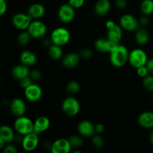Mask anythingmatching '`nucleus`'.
I'll return each mask as SVG.
<instances>
[{
  "label": "nucleus",
  "mask_w": 153,
  "mask_h": 153,
  "mask_svg": "<svg viewBox=\"0 0 153 153\" xmlns=\"http://www.w3.org/2000/svg\"><path fill=\"white\" fill-rule=\"evenodd\" d=\"M110 62L114 67H122L128 62L129 51L123 45L118 43L110 52Z\"/></svg>",
  "instance_id": "obj_1"
},
{
  "label": "nucleus",
  "mask_w": 153,
  "mask_h": 153,
  "mask_svg": "<svg viewBox=\"0 0 153 153\" xmlns=\"http://www.w3.org/2000/svg\"><path fill=\"white\" fill-rule=\"evenodd\" d=\"M13 127L18 134L24 136L34 131V122L28 117L21 116L15 120Z\"/></svg>",
  "instance_id": "obj_2"
},
{
  "label": "nucleus",
  "mask_w": 153,
  "mask_h": 153,
  "mask_svg": "<svg viewBox=\"0 0 153 153\" xmlns=\"http://www.w3.org/2000/svg\"><path fill=\"white\" fill-rule=\"evenodd\" d=\"M70 33L67 28L64 27H58L55 28L51 34L50 39L53 44L58 46H65L70 40Z\"/></svg>",
  "instance_id": "obj_3"
},
{
  "label": "nucleus",
  "mask_w": 153,
  "mask_h": 153,
  "mask_svg": "<svg viewBox=\"0 0 153 153\" xmlns=\"http://www.w3.org/2000/svg\"><path fill=\"white\" fill-rule=\"evenodd\" d=\"M148 61V57L144 50L141 49H134L129 52L128 62L134 68H138L146 65Z\"/></svg>",
  "instance_id": "obj_4"
},
{
  "label": "nucleus",
  "mask_w": 153,
  "mask_h": 153,
  "mask_svg": "<svg viewBox=\"0 0 153 153\" xmlns=\"http://www.w3.org/2000/svg\"><path fill=\"white\" fill-rule=\"evenodd\" d=\"M63 112L67 116L74 117L80 111V103L73 97H69L64 99L61 105Z\"/></svg>",
  "instance_id": "obj_5"
},
{
  "label": "nucleus",
  "mask_w": 153,
  "mask_h": 153,
  "mask_svg": "<svg viewBox=\"0 0 153 153\" xmlns=\"http://www.w3.org/2000/svg\"><path fill=\"white\" fill-rule=\"evenodd\" d=\"M27 31L33 38H41L46 35L47 27L44 22L39 19H34L31 21Z\"/></svg>",
  "instance_id": "obj_6"
},
{
  "label": "nucleus",
  "mask_w": 153,
  "mask_h": 153,
  "mask_svg": "<svg viewBox=\"0 0 153 153\" xmlns=\"http://www.w3.org/2000/svg\"><path fill=\"white\" fill-rule=\"evenodd\" d=\"M75 8L70 4H64L58 10V17L64 23H70L75 17Z\"/></svg>",
  "instance_id": "obj_7"
},
{
  "label": "nucleus",
  "mask_w": 153,
  "mask_h": 153,
  "mask_svg": "<svg viewBox=\"0 0 153 153\" xmlns=\"http://www.w3.org/2000/svg\"><path fill=\"white\" fill-rule=\"evenodd\" d=\"M32 19L28 13H17L13 15L12 18V23L15 28L21 31H25L28 29V26L31 24Z\"/></svg>",
  "instance_id": "obj_8"
},
{
  "label": "nucleus",
  "mask_w": 153,
  "mask_h": 153,
  "mask_svg": "<svg viewBox=\"0 0 153 153\" xmlns=\"http://www.w3.org/2000/svg\"><path fill=\"white\" fill-rule=\"evenodd\" d=\"M139 25V21L135 16L129 13L123 14L120 19V25L121 28L128 31H136L138 28Z\"/></svg>",
  "instance_id": "obj_9"
},
{
  "label": "nucleus",
  "mask_w": 153,
  "mask_h": 153,
  "mask_svg": "<svg viewBox=\"0 0 153 153\" xmlns=\"http://www.w3.org/2000/svg\"><path fill=\"white\" fill-rule=\"evenodd\" d=\"M24 92H25V97L26 100L31 102L39 101L43 96L42 88L38 85L34 83L24 89Z\"/></svg>",
  "instance_id": "obj_10"
},
{
  "label": "nucleus",
  "mask_w": 153,
  "mask_h": 153,
  "mask_svg": "<svg viewBox=\"0 0 153 153\" xmlns=\"http://www.w3.org/2000/svg\"><path fill=\"white\" fill-rule=\"evenodd\" d=\"M39 144L38 134L34 132L29 133L23 136L22 139V146L27 152H32L37 149Z\"/></svg>",
  "instance_id": "obj_11"
},
{
  "label": "nucleus",
  "mask_w": 153,
  "mask_h": 153,
  "mask_svg": "<svg viewBox=\"0 0 153 153\" xmlns=\"http://www.w3.org/2000/svg\"><path fill=\"white\" fill-rule=\"evenodd\" d=\"M10 110L12 114L16 117L24 116L26 112V105L20 98H15L10 102Z\"/></svg>",
  "instance_id": "obj_12"
},
{
  "label": "nucleus",
  "mask_w": 153,
  "mask_h": 153,
  "mask_svg": "<svg viewBox=\"0 0 153 153\" xmlns=\"http://www.w3.org/2000/svg\"><path fill=\"white\" fill-rule=\"evenodd\" d=\"M72 147L68 139L59 138L54 141L51 146V152L52 153H68Z\"/></svg>",
  "instance_id": "obj_13"
},
{
  "label": "nucleus",
  "mask_w": 153,
  "mask_h": 153,
  "mask_svg": "<svg viewBox=\"0 0 153 153\" xmlns=\"http://www.w3.org/2000/svg\"><path fill=\"white\" fill-rule=\"evenodd\" d=\"M78 131L82 137H93L96 133L95 126L89 120H82L78 125Z\"/></svg>",
  "instance_id": "obj_14"
},
{
  "label": "nucleus",
  "mask_w": 153,
  "mask_h": 153,
  "mask_svg": "<svg viewBox=\"0 0 153 153\" xmlns=\"http://www.w3.org/2000/svg\"><path fill=\"white\" fill-rule=\"evenodd\" d=\"M118 43H114L110 40L106 38H99L95 42V48L97 51L101 53L110 52Z\"/></svg>",
  "instance_id": "obj_15"
},
{
  "label": "nucleus",
  "mask_w": 153,
  "mask_h": 153,
  "mask_svg": "<svg viewBox=\"0 0 153 153\" xmlns=\"http://www.w3.org/2000/svg\"><path fill=\"white\" fill-rule=\"evenodd\" d=\"M50 126V120L47 117L40 116L37 117L34 122V131L39 134L47 131Z\"/></svg>",
  "instance_id": "obj_16"
},
{
  "label": "nucleus",
  "mask_w": 153,
  "mask_h": 153,
  "mask_svg": "<svg viewBox=\"0 0 153 153\" xmlns=\"http://www.w3.org/2000/svg\"><path fill=\"white\" fill-rule=\"evenodd\" d=\"M29 67L24 64H18L13 67L11 70V76L16 80L19 81L27 76H30Z\"/></svg>",
  "instance_id": "obj_17"
},
{
  "label": "nucleus",
  "mask_w": 153,
  "mask_h": 153,
  "mask_svg": "<svg viewBox=\"0 0 153 153\" xmlns=\"http://www.w3.org/2000/svg\"><path fill=\"white\" fill-rule=\"evenodd\" d=\"M46 13L44 6L40 3H34L28 9V14L32 19H39L43 17Z\"/></svg>",
  "instance_id": "obj_18"
},
{
  "label": "nucleus",
  "mask_w": 153,
  "mask_h": 153,
  "mask_svg": "<svg viewBox=\"0 0 153 153\" xmlns=\"http://www.w3.org/2000/svg\"><path fill=\"white\" fill-rule=\"evenodd\" d=\"M123 28L120 25H114L113 27L107 29V38L111 41L120 43L123 37Z\"/></svg>",
  "instance_id": "obj_19"
},
{
  "label": "nucleus",
  "mask_w": 153,
  "mask_h": 153,
  "mask_svg": "<svg viewBox=\"0 0 153 153\" xmlns=\"http://www.w3.org/2000/svg\"><path fill=\"white\" fill-rule=\"evenodd\" d=\"M80 58L81 57L79 55V54L74 53V52L68 53L65 56L63 57L62 64L66 68H74V67H76L79 64Z\"/></svg>",
  "instance_id": "obj_20"
},
{
  "label": "nucleus",
  "mask_w": 153,
  "mask_h": 153,
  "mask_svg": "<svg viewBox=\"0 0 153 153\" xmlns=\"http://www.w3.org/2000/svg\"><path fill=\"white\" fill-rule=\"evenodd\" d=\"M21 64L27 66V67H31L34 65L37 62V55L35 53L30 50H24L21 52L20 56H19Z\"/></svg>",
  "instance_id": "obj_21"
},
{
  "label": "nucleus",
  "mask_w": 153,
  "mask_h": 153,
  "mask_svg": "<svg viewBox=\"0 0 153 153\" xmlns=\"http://www.w3.org/2000/svg\"><path fill=\"white\" fill-rule=\"evenodd\" d=\"M111 8V4L109 0H98L95 4L94 10L97 16H103L107 14Z\"/></svg>",
  "instance_id": "obj_22"
},
{
  "label": "nucleus",
  "mask_w": 153,
  "mask_h": 153,
  "mask_svg": "<svg viewBox=\"0 0 153 153\" xmlns=\"http://www.w3.org/2000/svg\"><path fill=\"white\" fill-rule=\"evenodd\" d=\"M139 125L144 128H153V112L144 111L140 114L138 117Z\"/></svg>",
  "instance_id": "obj_23"
},
{
  "label": "nucleus",
  "mask_w": 153,
  "mask_h": 153,
  "mask_svg": "<svg viewBox=\"0 0 153 153\" xmlns=\"http://www.w3.org/2000/svg\"><path fill=\"white\" fill-rule=\"evenodd\" d=\"M14 131L13 128L8 126H0V137L4 140L6 143H10L14 139Z\"/></svg>",
  "instance_id": "obj_24"
},
{
  "label": "nucleus",
  "mask_w": 153,
  "mask_h": 153,
  "mask_svg": "<svg viewBox=\"0 0 153 153\" xmlns=\"http://www.w3.org/2000/svg\"><path fill=\"white\" fill-rule=\"evenodd\" d=\"M135 41L140 45H144L149 41V34L147 30L144 28H138L134 34Z\"/></svg>",
  "instance_id": "obj_25"
},
{
  "label": "nucleus",
  "mask_w": 153,
  "mask_h": 153,
  "mask_svg": "<svg viewBox=\"0 0 153 153\" xmlns=\"http://www.w3.org/2000/svg\"><path fill=\"white\" fill-rule=\"evenodd\" d=\"M48 53L49 57L53 60H59L63 58V50L61 46L56 44H52L49 46Z\"/></svg>",
  "instance_id": "obj_26"
},
{
  "label": "nucleus",
  "mask_w": 153,
  "mask_h": 153,
  "mask_svg": "<svg viewBox=\"0 0 153 153\" xmlns=\"http://www.w3.org/2000/svg\"><path fill=\"white\" fill-rule=\"evenodd\" d=\"M140 9L143 15L149 16L153 13V0H143Z\"/></svg>",
  "instance_id": "obj_27"
},
{
  "label": "nucleus",
  "mask_w": 153,
  "mask_h": 153,
  "mask_svg": "<svg viewBox=\"0 0 153 153\" xmlns=\"http://www.w3.org/2000/svg\"><path fill=\"white\" fill-rule=\"evenodd\" d=\"M71 147L73 149H79L81 148L83 145V140L80 136L78 135H72L68 138Z\"/></svg>",
  "instance_id": "obj_28"
},
{
  "label": "nucleus",
  "mask_w": 153,
  "mask_h": 153,
  "mask_svg": "<svg viewBox=\"0 0 153 153\" xmlns=\"http://www.w3.org/2000/svg\"><path fill=\"white\" fill-rule=\"evenodd\" d=\"M31 38V35H30L29 33L28 32V31H22V32L18 35L17 42L19 45H21V46H25V45H27L29 43Z\"/></svg>",
  "instance_id": "obj_29"
},
{
  "label": "nucleus",
  "mask_w": 153,
  "mask_h": 153,
  "mask_svg": "<svg viewBox=\"0 0 153 153\" xmlns=\"http://www.w3.org/2000/svg\"><path fill=\"white\" fill-rule=\"evenodd\" d=\"M91 143H92L93 146L96 149H101L104 144V140L100 134H94L92 137Z\"/></svg>",
  "instance_id": "obj_30"
},
{
  "label": "nucleus",
  "mask_w": 153,
  "mask_h": 153,
  "mask_svg": "<svg viewBox=\"0 0 153 153\" xmlns=\"http://www.w3.org/2000/svg\"><path fill=\"white\" fill-rule=\"evenodd\" d=\"M80 89V85L76 80H73L68 83L67 86V91L70 94H76Z\"/></svg>",
  "instance_id": "obj_31"
},
{
  "label": "nucleus",
  "mask_w": 153,
  "mask_h": 153,
  "mask_svg": "<svg viewBox=\"0 0 153 153\" xmlns=\"http://www.w3.org/2000/svg\"><path fill=\"white\" fill-rule=\"evenodd\" d=\"M143 86L146 90L149 91H153V76H147L143 78Z\"/></svg>",
  "instance_id": "obj_32"
},
{
  "label": "nucleus",
  "mask_w": 153,
  "mask_h": 153,
  "mask_svg": "<svg viewBox=\"0 0 153 153\" xmlns=\"http://www.w3.org/2000/svg\"><path fill=\"white\" fill-rule=\"evenodd\" d=\"M79 55H80L81 58H84V59H90L91 58H92L93 52L91 49H88V48H85V49H82L80 51Z\"/></svg>",
  "instance_id": "obj_33"
},
{
  "label": "nucleus",
  "mask_w": 153,
  "mask_h": 153,
  "mask_svg": "<svg viewBox=\"0 0 153 153\" xmlns=\"http://www.w3.org/2000/svg\"><path fill=\"white\" fill-rule=\"evenodd\" d=\"M19 85H20L21 88H23V89H25L27 87H28L29 85H31V84L33 83V79H31L29 76L24 78V79H21V80H19Z\"/></svg>",
  "instance_id": "obj_34"
},
{
  "label": "nucleus",
  "mask_w": 153,
  "mask_h": 153,
  "mask_svg": "<svg viewBox=\"0 0 153 153\" xmlns=\"http://www.w3.org/2000/svg\"><path fill=\"white\" fill-rule=\"evenodd\" d=\"M68 4H70L75 9L80 8L85 4V0H69Z\"/></svg>",
  "instance_id": "obj_35"
},
{
  "label": "nucleus",
  "mask_w": 153,
  "mask_h": 153,
  "mask_svg": "<svg viewBox=\"0 0 153 153\" xmlns=\"http://www.w3.org/2000/svg\"><path fill=\"white\" fill-rule=\"evenodd\" d=\"M136 70H137V74L140 77L143 78V79L144 77H146V76L149 73L147 68H146V67L145 65L138 67V68H137Z\"/></svg>",
  "instance_id": "obj_36"
},
{
  "label": "nucleus",
  "mask_w": 153,
  "mask_h": 153,
  "mask_svg": "<svg viewBox=\"0 0 153 153\" xmlns=\"http://www.w3.org/2000/svg\"><path fill=\"white\" fill-rule=\"evenodd\" d=\"M30 77L33 79V80H40L42 78V73L37 70H34L33 71L30 72Z\"/></svg>",
  "instance_id": "obj_37"
},
{
  "label": "nucleus",
  "mask_w": 153,
  "mask_h": 153,
  "mask_svg": "<svg viewBox=\"0 0 153 153\" xmlns=\"http://www.w3.org/2000/svg\"><path fill=\"white\" fill-rule=\"evenodd\" d=\"M3 152L4 153H16L17 152V149H16V147L15 146L8 143V145H7V146H4V147L3 148Z\"/></svg>",
  "instance_id": "obj_38"
},
{
  "label": "nucleus",
  "mask_w": 153,
  "mask_h": 153,
  "mask_svg": "<svg viewBox=\"0 0 153 153\" xmlns=\"http://www.w3.org/2000/svg\"><path fill=\"white\" fill-rule=\"evenodd\" d=\"M7 9V1L6 0H0V16H3L6 13Z\"/></svg>",
  "instance_id": "obj_39"
},
{
  "label": "nucleus",
  "mask_w": 153,
  "mask_h": 153,
  "mask_svg": "<svg viewBox=\"0 0 153 153\" xmlns=\"http://www.w3.org/2000/svg\"><path fill=\"white\" fill-rule=\"evenodd\" d=\"M115 4H116L117 8L123 10V9L126 7L127 1L126 0H116V1H115Z\"/></svg>",
  "instance_id": "obj_40"
},
{
  "label": "nucleus",
  "mask_w": 153,
  "mask_h": 153,
  "mask_svg": "<svg viewBox=\"0 0 153 153\" xmlns=\"http://www.w3.org/2000/svg\"><path fill=\"white\" fill-rule=\"evenodd\" d=\"M138 21H139V24L141 25H143V26L147 25L149 23V19L148 18L147 16H146V15H144L143 17L140 18Z\"/></svg>",
  "instance_id": "obj_41"
},
{
  "label": "nucleus",
  "mask_w": 153,
  "mask_h": 153,
  "mask_svg": "<svg viewBox=\"0 0 153 153\" xmlns=\"http://www.w3.org/2000/svg\"><path fill=\"white\" fill-rule=\"evenodd\" d=\"M105 130V126L102 123H97L95 125V131L96 133L97 134H101Z\"/></svg>",
  "instance_id": "obj_42"
},
{
  "label": "nucleus",
  "mask_w": 153,
  "mask_h": 153,
  "mask_svg": "<svg viewBox=\"0 0 153 153\" xmlns=\"http://www.w3.org/2000/svg\"><path fill=\"white\" fill-rule=\"evenodd\" d=\"M147 68L149 73H153V58L151 59H148L147 62H146V65H145Z\"/></svg>",
  "instance_id": "obj_43"
},
{
  "label": "nucleus",
  "mask_w": 153,
  "mask_h": 153,
  "mask_svg": "<svg viewBox=\"0 0 153 153\" xmlns=\"http://www.w3.org/2000/svg\"><path fill=\"white\" fill-rule=\"evenodd\" d=\"M114 25H116V23H115V22H114L113 20H108V21H107V22H106V23H105V25H106V28H107V29H108V28H111V27H113Z\"/></svg>",
  "instance_id": "obj_44"
},
{
  "label": "nucleus",
  "mask_w": 153,
  "mask_h": 153,
  "mask_svg": "<svg viewBox=\"0 0 153 153\" xmlns=\"http://www.w3.org/2000/svg\"><path fill=\"white\" fill-rule=\"evenodd\" d=\"M5 144L6 143L4 142V140L0 137V149H2L4 147V146H5Z\"/></svg>",
  "instance_id": "obj_45"
},
{
  "label": "nucleus",
  "mask_w": 153,
  "mask_h": 153,
  "mask_svg": "<svg viewBox=\"0 0 153 153\" xmlns=\"http://www.w3.org/2000/svg\"><path fill=\"white\" fill-rule=\"evenodd\" d=\"M149 141L153 145V129L151 131L150 134H149Z\"/></svg>",
  "instance_id": "obj_46"
},
{
  "label": "nucleus",
  "mask_w": 153,
  "mask_h": 153,
  "mask_svg": "<svg viewBox=\"0 0 153 153\" xmlns=\"http://www.w3.org/2000/svg\"><path fill=\"white\" fill-rule=\"evenodd\" d=\"M152 100H153V94H152Z\"/></svg>",
  "instance_id": "obj_47"
},
{
  "label": "nucleus",
  "mask_w": 153,
  "mask_h": 153,
  "mask_svg": "<svg viewBox=\"0 0 153 153\" xmlns=\"http://www.w3.org/2000/svg\"><path fill=\"white\" fill-rule=\"evenodd\" d=\"M6 1H9V0H6Z\"/></svg>",
  "instance_id": "obj_48"
}]
</instances>
